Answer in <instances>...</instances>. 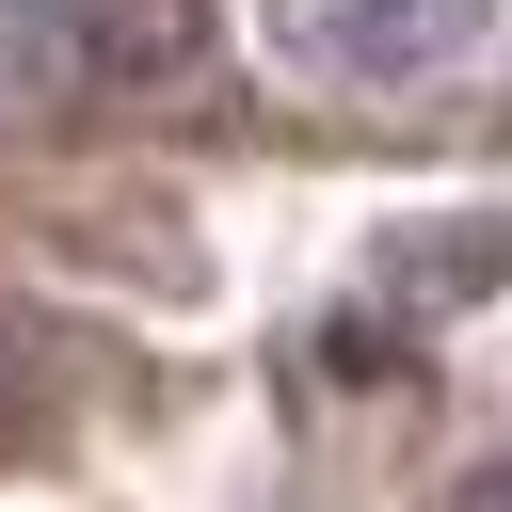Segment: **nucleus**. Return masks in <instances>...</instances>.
Here are the masks:
<instances>
[{
  "mask_svg": "<svg viewBox=\"0 0 512 512\" xmlns=\"http://www.w3.org/2000/svg\"><path fill=\"white\" fill-rule=\"evenodd\" d=\"M0 48L48 96H144L208 48V0H0Z\"/></svg>",
  "mask_w": 512,
  "mask_h": 512,
  "instance_id": "obj_1",
  "label": "nucleus"
},
{
  "mask_svg": "<svg viewBox=\"0 0 512 512\" xmlns=\"http://www.w3.org/2000/svg\"><path fill=\"white\" fill-rule=\"evenodd\" d=\"M304 32H320L352 80H416V64H448V48L480 32V0H304Z\"/></svg>",
  "mask_w": 512,
  "mask_h": 512,
  "instance_id": "obj_2",
  "label": "nucleus"
}]
</instances>
